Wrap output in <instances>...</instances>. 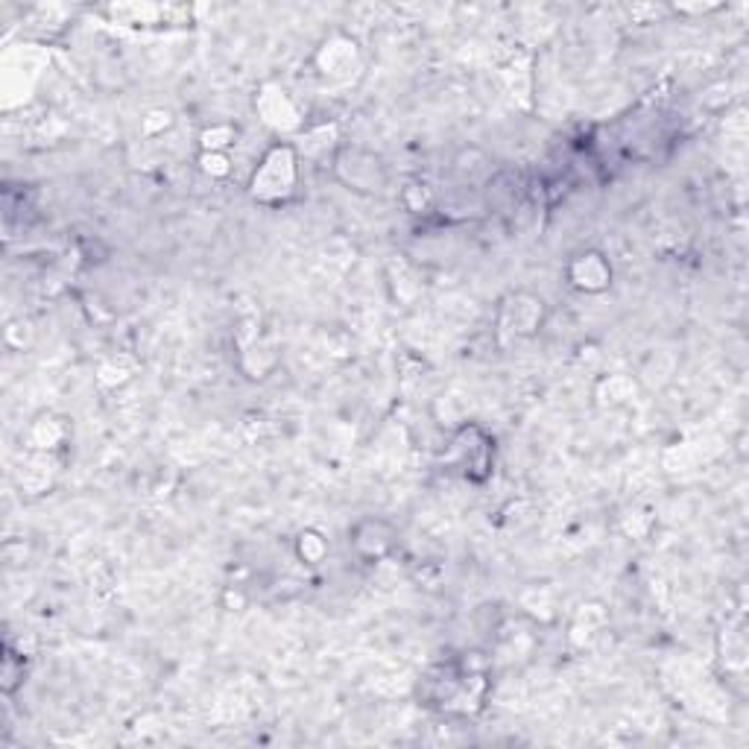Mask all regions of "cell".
I'll return each mask as SVG.
<instances>
[{"mask_svg": "<svg viewBox=\"0 0 749 749\" xmlns=\"http://www.w3.org/2000/svg\"><path fill=\"white\" fill-rule=\"evenodd\" d=\"M296 182H299V153H296V147L293 144H276L258 161V167H255V173L249 179V194L261 205H281V202L293 197Z\"/></svg>", "mask_w": 749, "mask_h": 749, "instance_id": "cell-1", "label": "cell"}, {"mask_svg": "<svg viewBox=\"0 0 749 749\" xmlns=\"http://www.w3.org/2000/svg\"><path fill=\"white\" fill-rule=\"evenodd\" d=\"M334 173L357 194H381L390 182L384 158L363 147H340L334 156Z\"/></svg>", "mask_w": 749, "mask_h": 749, "instance_id": "cell-2", "label": "cell"}, {"mask_svg": "<svg viewBox=\"0 0 749 749\" xmlns=\"http://www.w3.org/2000/svg\"><path fill=\"white\" fill-rule=\"evenodd\" d=\"M316 74L325 79H349L360 68V47L352 36L334 33L316 47L314 53Z\"/></svg>", "mask_w": 749, "mask_h": 749, "instance_id": "cell-3", "label": "cell"}, {"mask_svg": "<svg viewBox=\"0 0 749 749\" xmlns=\"http://www.w3.org/2000/svg\"><path fill=\"white\" fill-rule=\"evenodd\" d=\"M255 112H258V118L264 120L270 129L284 132V135L299 132L302 123H305L299 106H296V100H293L281 85H276V82L261 85L258 97H255Z\"/></svg>", "mask_w": 749, "mask_h": 749, "instance_id": "cell-4", "label": "cell"}, {"mask_svg": "<svg viewBox=\"0 0 749 749\" xmlns=\"http://www.w3.org/2000/svg\"><path fill=\"white\" fill-rule=\"evenodd\" d=\"M548 319V308L539 296L533 293H513L504 308H501V325L513 334V337H533L542 331Z\"/></svg>", "mask_w": 749, "mask_h": 749, "instance_id": "cell-5", "label": "cell"}, {"mask_svg": "<svg viewBox=\"0 0 749 749\" xmlns=\"http://www.w3.org/2000/svg\"><path fill=\"white\" fill-rule=\"evenodd\" d=\"M568 281L580 293H603L612 284V264L606 261L603 252L586 249V252H580V255L571 258V264H568Z\"/></svg>", "mask_w": 749, "mask_h": 749, "instance_id": "cell-6", "label": "cell"}, {"mask_svg": "<svg viewBox=\"0 0 749 749\" xmlns=\"http://www.w3.org/2000/svg\"><path fill=\"white\" fill-rule=\"evenodd\" d=\"M352 545L363 559H384L387 553L393 551L395 530L381 518H366V521L355 524Z\"/></svg>", "mask_w": 749, "mask_h": 749, "instance_id": "cell-7", "label": "cell"}, {"mask_svg": "<svg viewBox=\"0 0 749 749\" xmlns=\"http://www.w3.org/2000/svg\"><path fill=\"white\" fill-rule=\"evenodd\" d=\"M65 434L68 431H65V425L59 419L41 416V419H36L30 425V448L39 451V454H50V451H56L65 442Z\"/></svg>", "mask_w": 749, "mask_h": 749, "instance_id": "cell-8", "label": "cell"}, {"mask_svg": "<svg viewBox=\"0 0 749 749\" xmlns=\"http://www.w3.org/2000/svg\"><path fill=\"white\" fill-rule=\"evenodd\" d=\"M638 390V384H635V378L630 375H609V378H603L600 384H597V401L600 404H609V407H618V404H627L632 395Z\"/></svg>", "mask_w": 749, "mask_h": 749, "instance_id": "cell-9", "label": "cell"}, {"mask_svg": "<svg viewBox=\"0 0 749 749\" xmlns=\"http://www.w3.org/2000/svg\"><path fill=\"white\" fill-rule=\"evenodd\" d=\"M21 685H24V656L15 653V650L6 644L3 662H0V688H3L6 697H12Z\"/></svg>", "mask_w": 749, "mask_h": 749, "instance_id": "cell-10", "label": "cell"}, {"mask_svg": "<svg viewBox=\"0 0 749 749\" xmlns=\"http://www.w3.org/2000/svg\"><path fill=\"white\" fill-rule=\"evenodd\" d=\"M296 556L305 565H319L328 556V539L322 533H316V530H302L299 539H296Z\"/></svg>", "mask_w": 749, "mask_h": 749, "instance_id": "cell-11", "label": "cell"}, {"mask_svg": "<svg viewBox=\"0 0 749 749\" xmlns=\"http://www.w3.org/2000/svg\"><path fill=\"white\" fill-rule=\"evenodd\" d=\"M235 138H237L235 126H229V123H217V126L202 129V135H199V147H202V153H226V150L235 144Z\"/></svg>", "mask_w": 749, "mask_h": 749, "instance_id": "cell-12", "label": "cell"}, {"mask_svg": "<svg viewBox=\"0 0 749 749\" xmlns=\"http://www.w3.org/2000/svg\"><path fill=\"white\" fill-rule=\"evenodd\" d=\"M199 170L211 179H226L232 173V158L226 153H199Z\"/></svg>", "mask_w": 749, "mask_h": 749, "instance_id": "cell-13", "label": "cell"}, {"mask_svg": "<svg viewBox=\"0 0 749 749\" xmlns=\"http://www.w3.org/2000/svg\"><path fill=\"white\" fill-rule=\"evenodd\" d=\"M97 378H100V384H106V387H115V384H123V381H129V378H132V372H123V369L118 366V360H109V363H103V366H100Z\"/></svg>", "mask_w": 749, "mask_h": 749, "instance_id": "cell-14", "label": "cell"}]
</instances>
